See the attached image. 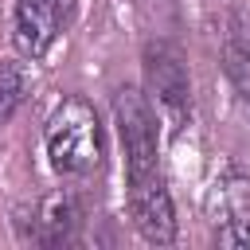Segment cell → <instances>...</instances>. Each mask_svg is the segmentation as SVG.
Wrapping results in <instances>:
<instances>
[{"instance_id": "obj_6", "label": "cell", "mask_w": 250, "mask_h": 250, "mask_svg": "<svg viewBox=\"0 0 250 250\" xmlns=\"http://www.w3.org/2000/svg\"><path fill=\"white\" fill-rule=\"evenodd\" d=\"M219 199V227L215 242L219 246H250V180L246 176H227L215 191Z\"/></svg>"}, {"instance_id": "obj_4", "label": "cell", "mask_w": 250, "mask_h": 250, "mask_svg": "<svg viewBox=\"0 0 250 250\" xmlns=\"http://www.w3.org/2000/svg\"><path fill=\"white\" fill-rule=\"evenodd\" d=\"M70 0H16L12 16V43L23 59H43L59 35Z\"/></svg>"}, {"instance_id": "obj_5", "label": "cell", "mask_w": 250, "mask_h": 250, "mask_svg": "<svg viewBox=\"0 0 250 250\" xmlns=\"http://www.w3.org/2000/svg\"><path fill=\"white\" fill-rule=\"evenodd\" d=\"M129 215L145 242L168 246L176 238V211H172V195L160 184V176L145 184H129Z\"/></svg>"}, {"instance_id": "obj_3", "label": "cell", "mask_w": 250, "mask_h": 250, "mask_svg": "<svg viewBox=\"0 0 250 250\" xmlns=\"http://www.w3.org/2000/svg\"><path fill=\"white\" fill-rule=\"evenodd\" d=\"M145 82L156 94V102L172 113L184 117L191 105V78H188V62L172 43H148L145 47Z\"/></svg>"}, {"instance_id": "obj_8", "label": "cell", "mask_w": 250, "mask_h": 250, "mask_svg": "<svg viewBox=\"0 0 250 250\" xmlns=\"http://www.w3.org/2000/svg\"><path fill=\"white\" fill-rule=\"evenodd\" d=\"M223 70L234 82V90L242 94V102H250V39L238 27L227 31V39H223Z\"/></svg>"}, {"instance_id": "obj_9", "label": "cell", "mask_w": 250, "mask_h": 250, "mask_svg": "<svg viewBox=\"0 0 250 250\" xmlns=\"http://www.w3.org/2000/svg\"><path fill=\"white\" fill-rule=\"evenodd\" d=\"M27 98V70L23 62H0V121H8Z\"/></svg>"}, {"instance_id": "obj_2", "label": "cell", "mask_w": 250, "mask_h": 250, "mask_svg": "<svg viewBox=\"0 0 250 250\" xmlns=\"http://www.w3.org/2000/svg\"><path fill=\"white\" fill-rule=\"evenodd\" d=\"M113 117H117V133L125 145V172L129 184H145L156 176V113L148 105V94H141L137 86H117L113 94Z\"/></svg>"}, {"instance_id": "obj_1", "label": "cell", "mask_w": 250, "mask_h": 250, "mask_svg": "<svg viewBox=\"0 0 250 250\" xmlns=\"http://www.w3.org/2000/svg\"><path fill=\"white\" fill-rule=\"evenodd\" d=\"M47 156L59 176H86L102 164V125L86 98H62L47 121Z\"/></svg>"}, {"instance_id": "obj_7", "label": "cell", "mask_w": 250, "mask_h": 250, "mask_svg": "<svg viewBox=\"0 0 250 250\" xmlns=\"http://www.w3.org/2000/svg\"><path fill=\"white\" fill-rule=\"evenodd\" d=\"M39 242H62V238H70V230L78 227V203H74V195H66V191H55V195H47L43 199V207H39Z\"/></svg>"}]
</instances>
